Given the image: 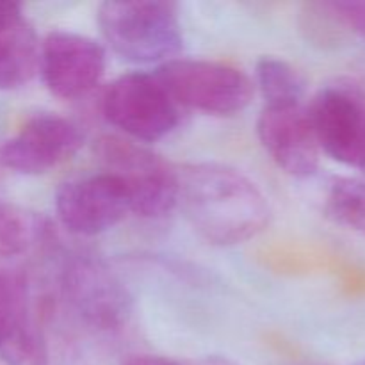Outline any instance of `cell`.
Masks as SVG:
<instances>
[{"instance_id": "cell-1", "label": "cell", "mask_w": 365, "mask_h": 365, "mask_svg": "<svg viewBox=\"0 0 365 365\" xmlns=\"http://www.w3.org/2000/svg\"><path fill=\"white\" fill-rule=\"evenodd\" d=\"M177 205L205 241L241 245L269 225L266 195L235 168L217 163L185 164L177 170Z\"/></svg>"}, {"instance_id": "cell-2", "label": "cell", "mask_w": 365, "mask_h": 365, "mask_svg": "<svg viewBox=\"0 0 365 365\" xmlns=\"http://www.w3.org/2000/svg\"><path fill=\"white\" fill-rule=\"evenodd\" d=\"M100 32L114 53L138 64L177 59L184 46L178 7L164 0H109L100 4Z\"/></svg>"}, {"instance_id": "cell-3", "label": "cell", "mask_w": 365, "mask_h": 365, "mask_svg": "<svg viewBox=\"0 0 365 365\" xmlns=\"http://www.w3.org/2000/svg\"><path fill=\"white\" fill-rule=\"evenodd\" d=\"M93 150L103 171L127 189L130 212L141 217H163L177 207V168L159 153L116 134L100 135Z\"/></svg>"}, {"instance_id": "cell-4", "label": "cell", "mask_w": 365, "mask_h": 365, "mask_svg": "<svg viewBox=\"0 0 365 365\" xmlns=\"http://www.w3.org/2000/svg\"><path fill=\"white\" fill-rule=\"evenodd\" d=\"M155 75L178 106L214 116L241 113L255 95V86L245 71L217 61L177 57L159 64Z\"/></svg>"}, {"instance_id": "cell-5", "label": "cell", "mask_w": 365, "mask_h": 365, "mask_svg": "<svg viewBox=\"0 0 365 365\" xmlns=\"http://www.w3.org/2000/svg\"><path fill=\"white\" fill-rule=\"evenodd\" d=\"M180 109L155 71H132L106 89L102 113L113 127L135 143H155L180 123Z\"/></svg>"}, {"instance_id": "cell-6", "label": "cell", "mask_w": 365, "mask_h": 365, "mask_svg": "<svg viewBox=\"0 0 365 365\" xmlns=\"http://www.w3.org/2000/svg\"><path fill=\"white\" fill-rule=\"evenodd\" d=\"M63 291L75 312L96 330H120L132 316V296L123 282L89 253L66 260Z\"/></svg>"}, {"instance_id": "cell-7", "label": "cell", "mask_w": 365, "mask_h": 365, "mask_svg": "<svg viewBox=\"0 0 365 365\" xmlns=\"http://www.w3.org/2000/svg\"><path fill=\"white\" fill-rule=\"evenodd\" d=\"M319 150L344 166L365 170V93L351 84L321 89L307 107Z\"/></svg>"}, {"instance_id": "cell-8", "label": "cell", "mask_w": 365, "mask_h": 365, "mask_svg": "<svg viewBox=\"0 0 365 365\" xmlns=\"http://www.w3.org/2000/svg\"><path fill=\"white\" fill-rule=\"evenodd\" d=\"M106 71V50L96 39L71 31H52L39 43L43 84L57 98L77 100L98 86Z\"/></svg>"}, {"instance_id": "cell-9", "label": "cell", "mask_w": 365, "mask_h": 365, "mask_svg": "<svg viewBox=\"0 0 365 365\" xmlns=\"http://www.w3.org/2000/svg\"><path fill=\"white\" fill-rule=\"evenodd\" d=\"M84 143V132L68 118L39 113L0 146L4 170L41 175L71 159Z\"/></svg>"}, {"instance_id": "cell-10", "label": "cell", "mask_w": 365, "mask_h": 365, "mask_svg": "<svg viewBox=\"0 0 365 365\" xmlns=\"http://www.w3.org/2000/svg\"><path fill=\"white\" fill-rule=\"evenodd\" d=\"M56 212L71 234L91 237L116 227L130 212V200L123 184L102 171L61 184Z\"/></svg>"}, {"instance_id": "cell-11", "label": "cell", "mask_w": 365, "mask_h": 365, "mask_svg": "<svg viewBox=\"0 0 365 365\" xmlns=\"http://www.w3.org/2000/svg\"><path fill=\"white\" fill-rule=\"evenodd\" d=\"M257 134L271 159L292 177H310L319 166V145L303 103L266 106L257 120Z\"/></svg>"}, {"instance_id": "cell-12", "label": "cell", "mask_w": 365, "mask_h": 365, "mask_svg": "<svg viewBox=\"0 0 365 365\" xmlns=\"http://www.w3.org/2000/svg\"><path fill=\"white\" fill-rule=\"evenodd\" d=\"M39 70V41L34 29L20 24L0 31V91L27 84Z\"/></svg>"}, {"instance_id": "cell-13", "label": "cell", "mask_w": 365, "mask_h": 365, "mask_svg": "<svg viewBox=\"0 0 365 365\" xmlns=\"http://www.w3.org/2000/svg\"><path fill=\"white\" fill-rule=\"evenodd\" d=\"M45 220L36 214L0 202V259H13L46 237Z\"/></svg>"}, {"instance_id": "cell-14", "label": "cell", "mask_w": 365, "mask_h": 365, "mask_svg": "<svg viewBox=\"0 0 365 365\" xmlns=\"http://www.w3.org/2000/svg\"><path fill=\"white\" fill-rule=\"evenodd\" d=\"M0 359L7 365H48V348L41 328L24 312L0 342Z\"/></svg>"}, {"instance_id": "cell-15", "label": "cell", "mask_w": 365, "mask_h": 365, "mask_svg": "<svg viewBox=\"0 0 365 365\" xmlns=\"http://www.w3.org/2000/svg\"><path fill=\"white\" fill-rule=\"evenodd\" d=\"M324 214L334 223L365 235V182L351 177L334 178L324 198Z\"/></svg>"}, {"instance_id": "cell-16", "label": "cell", "mask_w": 365, "mask_h": 365, "mask_svg": "<svg viewBox=\"0 0 365 365\" xmlns=\"http://www.w3.org/2000/svg\"><path fill=\"white\" fill-rule=\"evenodd\" d=\"M255 82L266 106L302 103L303 81L298 71L284 59L266 56L255 66Z\"/></svg>"}, {"instance_id": "cell-17", "label": "cell", "mask_w": 365, "mask_h": 365, "mask_svg": "<svg viewBox=\"0 0 365 365\" xmlns=\"http://www.w3.org/2000/svg\"><path fill=\"white\" fill-rule=\"evenodd\" d=\"M27 310V284L24 277L0 267V342L14 321Z\"/></svg>"}, {"instance_id": "cell-18", "label": "cell", "mask_w": 365, "mask_h": 365, "mask_svg": "<svg viewBox=\"0 0 365 365\" xmlns=\"http://www.w3.org/2000/svg\"><path fill=\"white\" fill-rule=\"evenodd\" d=\"M346 29L365 38V0L331 2Z\"/></svg>"}, {"instance_id": "cell-19", "label": "cell", "mask_w": 365, "mask_h": 365, "mask_svg": "<svg viewBox=\"0 0 365 365\" xmlns=\"http://www.w3.org/2000/svg\"><path fill=\"white\" fill-rule=\"evenodd\" d=\"M21 20H24V13H21L20 4L0 0V31L13 27Z\"/></svg>"}, {"instance_id": "cell-20", "label": "cell", "mask_w": 365, "mask_h": 365, "mask_svg": "<svg viewBox=\"0 0 365 365\" xmlns=\"http://www.w3.org/2000/svg\"><path fill=\"white\" fill-rule=\"evenodd\" d=\"M121 365H182L171 359H164V356L157 355H134L130 359L125 360Z\"/></svg>"}, {"instance_id": "cell-21", "label": "cell", "mask_w": 365, "mask_h": 365, "mask_svg": "<svg viewBox=\"0 0 365 365\" xmlns=\"http://www.w3.org/2000/svg\"><path fill=\"white\" fill-rule=\"evenodd\" d=\"M189 365H241L235 360L228 359V356H205V359H200L196 362L189 364Z\"/></svg>"}, {"instance_id": "cell-22", "label": "cell", "mask_w": 365, "mask_h": 365, "mask_svg": "<svg viewBox=\"0 0 365 365\" xmlns=\"http://www.w3.org/2000/svg\"><path fill=\"white\" fill-rule=\"evenodd\" d=\"M2 171H4V168H2V163H0V178H2Z\"/></svg>"}, {"instance_id": "cell-23", "label": "cell", "mask_w": 365, "mask_h": 365, "mask_svg": "<svg viewBox=\"0 0 365 365\" xmlns=\"http://www.w3.org/2000/svg\"><path fill=\"white\" fill-rule=\"evenodd\" d=\"M362 365H365V362H364V364H362Z\"/></svg>"}]
</instances>
